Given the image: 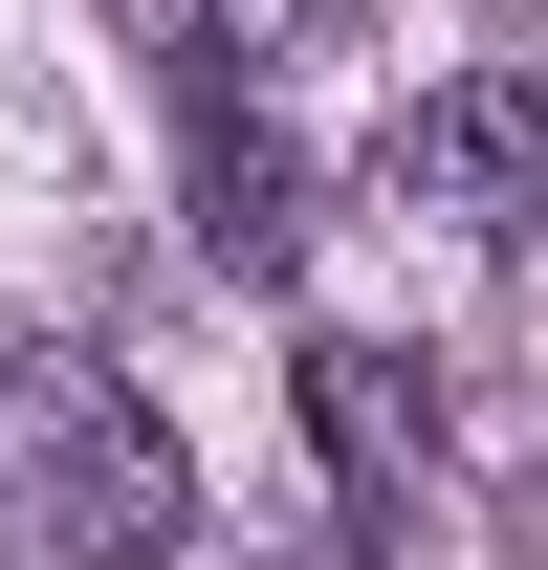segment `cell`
I'll list each match as a JSON object with an SVG mask.
<instances>
[{
	"instance_id": "5",
	"label": "cell",
	"mask_w": 548,
	"mask_h": 570,
	"mask_svg": "<svg viewBox=\"0 0 548 570\" xmlns=\"http://www.w3.org/2000/svg\"><path fill=\"white\" fill-rule=\"evenodd\" d=\"M242 22H264V45H351L373 0H242Z\"/></svg>"
},
{
	"instance_id": "3",
	"label": "cell",
	"mask_w": 548,
	"mask_h": 570,
	"mask_svg": "<svg viewBox=\"0 0 548 570\" xmlns=\"http://www.w3.org/2000/svg\"><path fill=\"white\" fill-rule=\"evenodd\" d=\"M395 198H461V219H548V88L527 67H461L395 110Z\"/></svg>"
},
{
	"instance_id": "1",
	"label": "cell",
	"mask_w": 548,
	"mask_h": 570,
	"mask_svg": "<svg viewBox=\"0 0 548 570\" xmlns=\"http://www.w3.org/2000/svg\"><path fill=\"white\" fill-rule=\"evenodd\" d=\"M0 527L67 570H154V549H198V461L110 352H22L0 373Z\"/></svg>"
},
{
	"instance_id": "2",
	"label": "cell",
	"mask_w": 548,
	"mask_h": 570,
	"mask_svg": "<svg viewBox=\"0 0 548 570\" xmlns=\"http://www.w3.org/2000/svg\"><path fill=\"white\" fill-rule=\"evenodd\" d=\"M285 417H307V461H330L351 527H417V483H439V395H417L395 352H307V373H285Z\"/></svg>"
},
{
	"instance_id": "4",
	"label": "cell",
	"mask_w": 548,
	"mask_h": 570,
	"mask_svg": "<svg viewBox=\"0 0 548 570\" xmlns=\"http://www.w3.org/2000/svg\"><path fill=\"white\" fill-rule=\"evenodd\" d=\"M285 242H307V176H285V132L198 88V264H219V285H285Z\"/></svg>"
}]
</instances>
